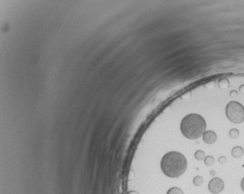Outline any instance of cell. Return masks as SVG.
<instances>
[{
	"mask_svg": "<svg viewBox=\"0 0 244 194\" xmlns=\"http://www.w3.org/2000/svg\"><path fill=\"white\" fill-rule=\"evenodd\" d=\"M188 167L186 158L179 152L171 151L164 155L161 160V168L165 176L178 178L184 173Z\"/></svg>",
	"mask_w": 244,
	"mask_h": 194,
	"instance_id": "6da1fadb",
	"label": "cell"
},
{
	"mask_svg": "<svg viewBox=\"0 0 244 194\" xmlns=\"http://www.w3.org/2000/svg\"><path fill=\"white\" fill-rule=\"evenodd\" d=\"M180 129L183 136L188 139H199L205 132L206 122L201 115L190 113L182 119Z\"/></svg>",
	"mask_w": 244,
	"mask_h": 194,
	"instance_id": "7a4b0ae2",
	"label": "cell"
},
{
	"mask_svg": "<svg viewBox=\"0 0 244 194\" xmlns=\"http://www.w3.org/2000/svg\"><path fill=\"white\" fill-rule=\"evenodd\" d=\"M226 115L231 123H241L244 121L243 106L236 101H230L226 105Z\"/></svg>",
	"mask_w": 244,
	"mask_h": 194,
	"instance_id": "3957f363",
	"label": "cell"
},
{
	"mask_svg": "<svg viewBox=\"0 0 244 194\" xmlns=\"http://www.w3.org/2000/svg\"><path fill=\"white\" fill-rule=\"evenodd\" d=\"M225 184L223 180L219 177H214L209 182L208 188L210 193L213 194H218L224 190Z\"/></svg>",
	"mask_w": 244,
	"mask_h": 194,
	"instance_id": "277c9868",
	"label": "cell"
},
{
	"mask_svg": "<svg viewBox=\"0 0 244 194\" xmlns=\"http://www.w3.org/2000/svg\"><path fill=\"white\" fill-rule=\"evenodd\" d=\"M203 141L208 145H212L214 144L217 140L216 133L212 131V130H207L204 132L203 136Z\"/></svg>",
	"mask_w": 244,
	"mask_h": 194,
	"instance_id": "5b68a950",
	"label": "cell"
},
{
	"mask_svg": "<svg viewBox=\"0 0 244 194\" xmlns=\"http://www.w3.org/2000/svg\"><path fill=\"white\" fill-rule=\"evenodd\" d=\"M243 149L240 146H234L233 149H232V151H231V153H232V156L233 157L236 158V159H239L243 156Z\"/></svg>",
	"mask_w": 244,
	"mask_h": 194,
	"instance_id": "8992f818",
	"label": "cell"
},
{
	"mask_svg": "<svg viewBox=\"0 0 244 194\" xmlns=\"http://www.w3.org/2000/svg\"><path fill=\"white\" fill-rule=\"evenodd\" d=\"M218 86L221 89H227L230 87V81L226 78H222L218 81Z\"/></svg>",
	"mask_w": 244,
	"mask_h": 194,
	"instance_id": "52a82bcc",
	"label": "cell"
},
{
	"mask_svg": "<svg viewBox=\"0 0 244 194\" xmlns=\"http://www.w3.org/2000/svg\"><path fill=\"white\" fill-rule=\"evenodd\" d=\"M205 157V153L204 151L201 150V149H199L195 153V158L196 160H197L198 161H202V160H204Z\"/></svg>",
	"mask_w": 244,
	"mask_h": 194,
	"instance_id": "ba28073f",
	"label": "cell"
},
{
	"mask_svg": "<svg viewBox=\"0 0 244 194\" xmlns=\"http://www.w3.org/2000/svg\"><path fill=\"white\" fill-rule=\"evenodd\" d=\"M229 135H230V137L231 139H237L240 136V131L236 128L231 129L229 132Z\"/></svg>",
	"mask_w": 244,
	"mask_h": 194,
	"instance_id": "9c48e42d",
	"label": "cell"
},
{
	"mask_svg": "<svg viewBox=\"0 0 244 194\" xmlns=\"http://www.w3.org/2000/svg\"><path fill=\"white\" fill-rule=\"evenodd\" d=\"M204 162H205V164L206 165L207 167L212 166L215 162L214 157H213L212 156H205V159H204Z\"/></svg>",
	"mask_w": 244,
	"mask_h": 194,
	"instance_id": "30bf717a",
	"label": "cell"
},
{
	"mask_svg": "<svg viewBox=\"0 0 244 194\" xmlns=\"http://www.w3.org/2000/svg\"><path fill=\"white\" fill-rule=\"evenodd\" d=\"M166 194H184V193L180 188L172 187L167 191V193Z\"/></svg>",
	"mask_w": 244,
	"mask_h": 194,
	"instance_id": "8fae6325",
	"label": "cell"
},
{
	"mask_svg": "<svg viewBox=\"0 0 244 194\" xmlns=\"http://www.w3.org/2000/svg\"><path fill=\"white\" fill-rule=\"evenodd\" d=\"M204 182V179H203V176H196L194 177L193 179V183L194 185L197 186H199L203 183Z\"/></svg>",
	"mask_w": 244,
	"mask_h": 194,
	"instance_id": "7c38bea8",
	"label": "cell"
},
{
	"mask_svg": "<svg viewBox=\"0 0 244 194\" xmlns=\"http://www.w3.org/2000/svg\"><path fill=\"white\" fill-rule=\"evenodd\" d=\"M216 86V82L215 81H211V82H209L207 83H205L204 85V86L207 89H211V88H213V87Z\"/></svg>",
	"mask_w": 244,
	"mask_h": 194,
	"instance_id": "4fadbf2b",
	"label": "cell"
},
{
	"mask_svg": "<svg viewBox=\"0 0 244 194\" xmlns=\"http://www.w3.org/2000/svg\"><path fill=\"white\" fill-rule=\"evenodd\" d=\"M226 156H219V162L220 163V164H225L226 162Z\"/></svg>",
	"mask_w": 244,
	"mask_h": 194,
	"instance_id": "5bb4252c",
	"label": "cell"
},
{
	"mask_svg": "<svg viewBox=\"0 0 244 194\" xmlns=\"http://www.w3.org/2000/svg\"><path fill=\"white\" fill-rule=\"evenodd\" d=\"M190 96H191V92H188L186 93H185L184 95H182V96H181V98H182V99H185L190 98Z\"/></svg>",
	"mask_w": 244,
	"mask_h": 194,
	"instance_id": "9a60e30c",
	"label": "cell"
},
{
	"mask_svg": "<svg viewBox=\"0 0 244 194\" xmlns=\"http://www.w3.org/2000/svg\"><path fill=\"white\" fill-rule=\"evenodd\" d=\"M230 95L232 97H236V96H238V92L236 91V90H232L230 93Z\"/></svg>",
	"mask_w": 244,
	"mask_h": 194,
	"instance_id": "2e32d148",
	"label": "cell"
},
{
	"mask_svg": "<svg viewBox=\"0 0 244 194\" xmlns=\"http://www.w3.org/2000/svg\"><path fill=\"white\" fill-rule=\"evenodd\" d=\"M239 90L241 93H244V84H242L239 87Z\"/></svg>",
	"mask_w": 244,
	"mask_h": 194,
	"instance_id": "e0dca14e",
	"label": "cell"
},
{
	"mask_svg": "<svg viewBox=\"0 0 244 194\" xmlns=\"http://www.w3.org/2000/svg\"><path fill=\"white\" fill-rule=\"evenodd\" d=\"M240 186H241V189H242V190L244 192V177L242 179V180H241V183H240Z\"/></svg>",
	"mask_w": 244,
	"mask_h": 194,
	"instance_id": "ac0fdd59",
	"label": "cell"
},
{
	"mask_svg": "<svg viewBox=\"0 0 244 194\" xmlns=\"http://www.w3.org/2000/svg\"><path fill=\"white\" fill-rule=\"evenodd\" d=\"M128 194H138V193L137 192H135V191H131V192L129 193Z\"/></svg>",
	"mask_w": 244,
	"mask_h": 194,
	"instance_id": "d6986e66",
	"label": "cell"
},
{
	"mask_svg": "<svg viewBox=\"0 0 244 194\" xmlns=\"http://www.w3.org/2000/svg\"><path fill=\"white\" fill-rule=\"evenodd\" d=\"M210 173L212 174V175H213V176H215V174H216V172H214V171H211V172H210Z\"/></svg>",
	"mask_w": 244,
	"mask_h": 194,
	"instance_id": "ffe728a7",
	"label": "cell"
}]
</instances>
